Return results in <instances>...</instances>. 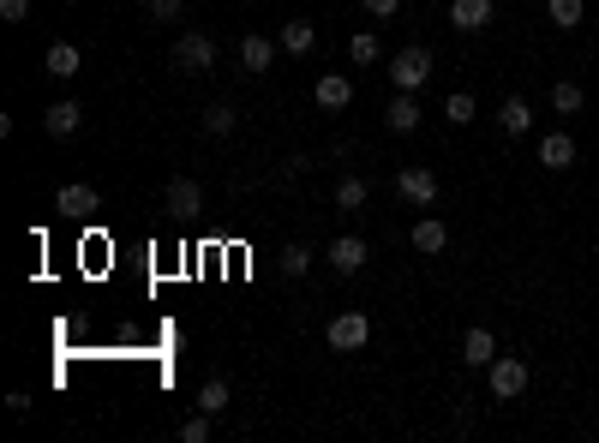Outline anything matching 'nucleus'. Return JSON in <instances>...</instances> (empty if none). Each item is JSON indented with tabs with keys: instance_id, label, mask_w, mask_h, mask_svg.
<instances>
[{
	"instance_id": "39448f33",
	"label": "nucleus",
	"mask_w": 599,
	"mask_h": 443,
	"mask_svg": "<svg viewBox=\"0 0 599 443\" xmlns=\"http://www.w3.org/2000/svg\"><path fill=\"white\" fill-rule=\"evenodd\" d=\"M366 258H372V246H366L360 234H342V240H330V246H324V264H330L336 276H360V270H366Z\"/></svg>"
},
{
	"instance_id": "aec40b11",
	"label": "nucleus",
	"mask_w": 599,
	"mask_h": 443,
	"mask_svg": "<svg viewBox=\"0 0 599 443\" xmlns=\"http://www.w3.org/2000/svg\"><path fill=\"white\" fill-rule=\"evenodd\" d=\"M366 198H372V186H366L360 174H342V180H336V210H366Z\"/></svg>"
},
{
	"instance_id": "6e6552de",
	"label": "nucleus",
	"mask_w": 599,
	"mask_h": 443,
	"mask_svg": "<svg viewBox=\"0 0 599 443\" xmlns=\"http://www.w3.org/2000/svg\"><path fill=\"white\" fill-rule=\"evenodd\" d=\"M42 126H48V138H72V132L84 126V102H72V96L48 102V108H42Z\"/></svg>"
},
{
	"instance_id": "423d86ee",
	"label": "nucleus",
	"mask_w": 599,
	"mask_h": 443,
	"mask_svg": "<svg viewBox=\"0 0 599 443\" xmlns=\"http://www.w3.org/2000/svg\"><path fill=\"white\" fill-rule=\"evenodd\" d=\"M54 210H60V216H72V222H84L90 210H102V198H96V186H84V180H66V186L54 192Z\"/></svg>"
},
{
	"instance_id": "7ed1b4c3",
	"label": "nucleus",
	"mask_w": 599,
	"mask_h": 443,
	"mask_svg": "<svg viewBox=\"0 0 599 443\" xmlns=\"http://www.w3.org/2000/svg\"><path fill=\"white\" fill-rule=\"evenodd\" d=\"M426 78H432V48H402L396 60H390V84L396 90H426Z\"/></svg>"
},
{
	"instance_id": "f3484780",
	"label": "nucleus",
	"mask_w": 599,
	"mask_h": 443,
	"mask_svg": "<svg viewBox=\"0 0 599 443\" xmlns=\"http://www.w3.org/2000/svg\"><path fill=\"white\" fill-rule=\"evenodd\" d=\"M270 60H276V42H270V36H258V30L240 36V66H246V72H270Z\"/></svg>"
},
{
	"instance_id": "f03ea898",
	"label": "nucleus",
	"mask_w": 599,
	"mask_h": 443,
	"mask_svg": "<svg viewBox=\"0 0 599 443\" xmlns=\"http://www.w3.org/2000/svg\"><path fill=\"white\" fill-rule=\"evenodd\" d=\"M324 342H330L336 354H360V348L372 342V318H366V312H336L330 330H324Z\"/></svg>"
},
{
	"instance_id": "a878e982",
	"label": "nucleus",
	"mask_w": 599,
	"mask_h": 443,
	"mask_svg": "<svg viewBox=\"0 0 599 443\" xmlns=\"http://www.w3.org/2000/svg\"><path fill=\"white\" fill-rule=\"evenodd\" d=\"M198 408H204V414H228V384H222V378H204Z\"/></svg>"
},
{
	"instance_id": "cd10ccee",
	"label": "nucleus",
	"mask_w": 599,
	"mask_h": 443,
	"mask_svg": "<svg viewBox=\"0 0 599 443\" xmlns=\"http://www.w3.org/2000/svg\"><path fill=\"white\" fill-rule=\"evenodd\" d=\"M348 54H354L360 66H378V60H384V48H378V36H372V30H360V36L348 42Z\"/></svg>"
},
{
	"instance_id": "0eeeda50",
	"label": "nucleus",
	"mask_w": 599,
	"mask_h": 443,
	"mask_svg": "<svg viewBox=\"0 0 599 443\" xmlns=\"http://www.w3.org/2000/svg\"><path fill=\"white\" fill-rule=\"evenodd\" d=\"M162 204L186 222V216H198V210H204V186H198L192 174H174V180H168V192H162Z\"/></svg>"
},
{
	"instance_id": "bb28decb",
	"label": "nucleus",
	"mask_w": 599,
	"mask_h": 443,
	"mask_svg": "<svg viewBox=\"0 0 599 443\" xmlns=\"http://www.w3.org/2000/svg\"><path fill=\"white\" fill-rule=\"evenodd\" d=\"M210 420H216V414H204V408L186 414V420H180V443H210Z\"/></svg>"
},
{
	"instance_id": "5701e85b",
	"label": "nucleus",
	"mask_w": 599,
	"mask_h": 443,
	"mask_svg": "<svg viewBox=\"0 0 599 443\" xmlns=\"http://www.w3.org/2000/svg\"><path fill=\"white\" fill-rule=\"evenodd\" d=\"M546 18H552L558 30H576V24L588 18V0H546Z\"/></svg>"
},
{
	"instance_id": "20e7f679",
	"label": "nucleus",
	"mask_w": 599,
	"mask_h": 443,
	"mask_svg": "<svg viewBox=\"0 0 599 443\" xmlns=\"http://www.w3.org/2000/svg\"><path fill=\"white\" fill-rule=\"evenodd\" d=\"M174 66H180V72H210V66H216V36H204V30H180V42H174Z\"/></svg>"
},
{
	"instance_id": "412c9836",
	"label": "nucleus",
	"mask_w": 599,
	"mask_h": 443,
	"mask_svg": "<svg viewBox=\"0 0 599 443\" xmlns=\"http://www.w3.org/2000/svg\"><path fill=\"white\" fill-rule=\"evenodd\" d=\"M312 42H318V30H312L306 18H288V24H282V48H288V54H312Z\"/></svg>"
},
{
	"instance_id": "4468645a",
	"label": "nucleus",
	"mask_w": 599,
	"mask_h": 443,
	"mask_svg": "<svg viewBox=\"0 0 599 443\" xmlns=\"http://www.w3.org/2000/svg\"><path fill=\"white\" fill-rule=\"evenodd\" d=\"M540 168H552V174L576 168V138H570V132H546V138H540Z\"/></svg>"
},
{
	"instance_id": "f257e3e1",
	"label": "nucleus",
	"mask_w": 599,
	"mask_h": 443,
	"mask_svg": "<svg viewBox=\"0 0 599 443\" xmlns=\"http://www.w3.org/2000/svg\"><path fill=\"white\" fill-rule=\"evenodd\" d=\"M528 360L522 354H498L492 366H486V384H492V402H522L528 396Z\"/></svg>"
},
{
	"instance_id": "9d476101",
	"label": "nucleus",
	"mask_w": 599,
	"mask_h": 443,
	"mask_svg": "<svg viewBox=\"0 0 599 443\" xmlns=\"http://www.w3.org/2000/svg\"><path fill=\"white\" fill-rule=\"evenodd\" d=\"M462 360H468V372H486V366L498 360V336H492L486 324H468V336H462Z\"/></svg>"
},
{
	"instance_id": "4be33fe9",
	"label": "nucleus",
	"mask_w": 599,
	"mask_h": 443,
	"mask_svg": "<svg viewBox=\"0 0 599 443\" xmlns=\"http://www.w3.org/2000/svg\"><path fill=\"white\" fill-rule=\"evenodd\" d=\"M582 102H588V90H582L576 78H558V84H552V108H558V114H582Z\"/></svg>"
},
{
	"instance_id": "393cba45",
	"label": "nucleus",
	"mask_w": 599,
	"mask_h": 443,
	"mask_svg": "<svg viewBox=\"0 0 599 443\" xmlns=\"http://www.w3.org/2000/svg\"><path fill=\"white\" fill-rule=\"evenodd\" d=\"M234 126H240V114H234L228 102H216V108H204V132H210V138H228Z\"/></svg>"
},
{
	"instance_id": "c85d7f7f",
	"label": "nucleus",
	"mask_w": 599,
	"mask_h": 443,
	"mask_svg": "<svg viewBox=\"0 0 599 443\" xmlns=\"http://www.w3.org/2000/svg\"><path fill=\"white\" fill-rule=\"evenodd\" d=\"M0 18H6V24H24V18H30V0H0Z\"/></svg>"
},
{
	"instance_id": "f8f14e48",
	"label": "nucleus",
	"mask_w": 599,
	"mask_h": 443,
	"mask_svg": "<svg viewBox=\"0 0 599 443\" xmlns=\"http://www.w3.org/2000/svg\"><path fill=\"white\" fill-rule=\"evenodd\" d=\"M312 96H318V108H330V114H336V108H348V102H354V78H348V72H324V78L312 84Z\"/></svg>"
},
{
	"instance_id": "9b49d317",
	"label": "nucleus",
	"mask_w": 599,
	"mask_h": 443,
	"mask_svg": "<svg viewBox=\"0 0 599 443\" xmlns=\"http://www.w3.org/2000/svg\"><path fill=\"white\" fill-rule=\"evenodd\" d=\"M492 12H498V0H450V24H456L462 36L486 30V24H492Z\"/></svg>"
},
{
	"instance_id": "2eb2a0df",
	"label": "nucleus",
	"mask_w": 599,
	"mask_h": 443,
	"mask_svg": "<svg viewBox=\"0 0 599 443\" xmlns=\"http://www.w3.org/2000/svg\"><path fill=\"white\" fill-rule=\"evenodd\" d=\"M408 240H414V252H420V258H438V252L450 246V228H444L438 216H420V222L408 228Z\"/></svg>"
},
{
	"instance_id": "7c9ffc66",
	"label": "nucleus",
	"mask_w": 599,
	"mask_h": 443,
	"mask_svg": "<svg viewBox=\"0 0 599 443\" xmlns=\"http://www.w3.org/2000/svg\"><path fill=\"white\" fill-rule=\"evenodd\" d=\"M6 414H18V420H24V414H30V396H24V390H12V396H6Z\"/></svg>"
},
{
	"instance_id": "b1692460",
	"label": "nucleus",
	"mask_w": 599,
	"mask_h": 443,
	"mask_svg": "<svg viewBox=\"0 0 599 443\" xmlns=\"http://www.w3.org/2000/svg\"><path fill=\"white\" fill-rule=\"evenodd\" d=\"M474 114H480V102H474V90H456V96L444 102V120H450V126H474Z\"/></svg>"
},
{
	"instance_id": "c756f323",
	"label": "nucleus",
	"mask_w": 599,
	"mask_h": 443,
	"mask_svg": "<svg viewBox=\"0 0 599 443\" xmlns=\"http://www.w3.org/2000/svg\"><path fill=\"white\" fill-rule=\"evenodd\" d=\"M144 6H150V18H180L186 0H144Z\"/></svg>"
},
{
	"instance_id": "dca6fc26",
	"label": "nucleus",
	"mask_w": 599,
	"mask_h": 443,
	"mask_svg": "<svg viewBox=\"0 0 599 443\" xmlns=\"http://www.w3.org/2000/svg\"><path fill=\"white\" fill-rule=\"evenodd\" d=\"M498 126H504V138H528V132H534V108H528L522 96H504V108H498Z\"/></svg>"
},
{
	"instance_id": "6ab92c4d",
	"label": "nucleus",
	"mask_w": 599,
	"mask_h": 443,
	"mask_svg": "<svg viewBox=\"0 0 599 443\" xmlns=\"http://www.w3.org/2000/svg\"><path fill=\"white\" fill-rule=\"evenodd\" d=\"M312 258H318V252H312L306 240H288V246L276 252V270H282V276H306V270H312Z\"/></svg>"
},
{
	"instance_id": "a211bd4d",
	"label": "nucleus",
	"mask_w": 599,
	"mask_h": 443,
	"mask_svg": "<svg viewBox=\"0 0 599 443\" xmlns=\"http://www.w3.org/2000/svg\"><path fill=\"white\" fill-rule=\"evenodd\" d=\"M78 72H84V54H78L72 42H54V48H48V78L66 84V78H78Z\"/></svg>"
},
{
	"instance_id": "2f4dec72",
	"label": "nucleus",
	"mask_w": 599,
	"mask_h": 443,
	"mask_svg": "<svg viewBox=\"0 0 599 443\" xmlns=\"http://www.w3.org/2000/svg\"><path fill=\"white\" fill-rule=\"evenodd\" d=\"M366 12H378V18H396V12H402V0H366Z\"/></svg>"
},
{
	"instance_id": "1a4fd4ad",
	"label": "nucleus",
	"mask_w": 599,
	"mask_h": 443,
	"mask_svg": "<svg viewBox=\"0 0 599 443\" xmlns=\"http://www.w3.org/2000/svg\"><path fill=\"white\" fill-rule=\"evenodd\" d=\"M396 192L426 210V204H438V174H432V168H402V174H396Z\"/></svg>"
},
{
	"instance_id": "ddd939ff",
	"label": "nucleus",
	"mask_w": 599,
	"mask_h": 443,
	"mask_svg": "<svg viewBox=\"0 0 599 443\" xmlns=\"http://www.w3.org/2000/svg\"><path fill=\"white\" fill-rule=\"evenodd\" d=\"M384 126H390V132H420V96H414V90H396L390 108H384Z\"/></svg>"
}]
</instances>
